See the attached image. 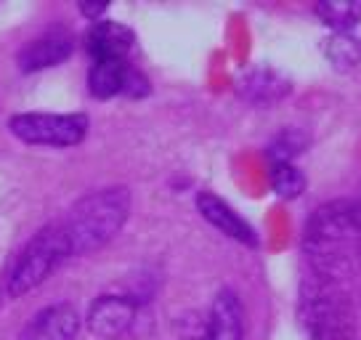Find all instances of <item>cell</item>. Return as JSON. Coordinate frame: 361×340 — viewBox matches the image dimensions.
<instances>
[{
	"label": "cell",
	"instance_id": "obj_2",
	"mask_svg": "<svg viewBox=\"0 0 361 340\" xmlns=\"http://www.w3.org/2000/svg\"><path fill=\"white\" fill-rule=\"evenodd\" d=\"M298 317L308 340H356L359 319L350 279L308 272L300 284Z\"/></svg>",
	"mask_w": 361,
	"mask_h": 340
},
{
	"label": "cell",
	"instance_id": "obj_10",
	"mask_svg": "<svg viewBox=\"0 0 361 340\" xmlns=\"http://www.w3.org/2000/svg\"><path fill=\"white\" fill-rule=\"evenodd\" d=\"M93 61H125L133 48V32L117 22H96L85 37Z\"/></svg>",
	"mask_w": 361,
	"mask_h": 340
},
{
	"label": "cell",
	"instance_id": "obj_5",
	"mask_svg": "<svg viewBox=\"0 0 361 340\" xmlns=\"http://www.w3.org/2000/svg\"><path fill=\"white\" fill-rule=\"evenodd\" d=\"M11 133L24 144L37 147H75L85 138L88 117L85 114H45L27 112L11 117Z\"/></svg>",
	"mask_w": 361,
	"mask_h": 340
},
{
	"label": "cell",
	"instance_id": "obj_13",
	"mask_svg": "<svg viewBox=\"0 0 361 340\" xmlns=\"http://www.w3.org/2000/svg\"><path fill=\"white\" fill-rule=\"evenodd\" d=\"M128 61H93L88 72V88L96 99H109L125 91L128 80Z\"/></svg>",
	"mask_w": 361,
	"mask_h": 340
},
{
	"label": "cell",
	"instance_id": "obj_9",
	"mask_svg": "<svg viewBox=\"0 0 361 340\" xmlns=\"http://www.w3.org/2000/svg\"><path fill=\"white\" fill-rule=\"evenodd\" d=\"M80 329V314L69 303L43 308L27 324L22 340H75Z\"/></svg>",
	"mask_w": 361,
	"mask_h": 340
},
{
	"label": "cell",
	"instance_id": "obj_3",
	"mask_svg": "<svg viewBox=\"0 0 361 340\" xmlns=\"http://www.w3.org/2000/svg\"><path fill=\"white\" fill-rule=\"evenodd\" d=\"M130 213V192L125 186H109L85 194L72 205L67 218L61 221L69 255H85L104 248L125 226Z\"/></svg>",
	"mask_w": 361,
	"mask_h": 340
},
{
	"label": "cell",
	"instance_id": "obj_1",
	"mask_svg": "<svg viewBox=\"0 0 361 340\" xmlns=\"http://www.w3.org/2000/svg\"><path fill=\"white\" fill-rule=\"evenodd\" d=\"M308 272L350 279L361 255V202L335 200L322 205L305 224Z\"/></svg>",
	"mask_w": 361,
	"mask_h": 340
},
{
	"label": "cell",
	"instance_id": "obj_7",
	"mask_svg": "<svg viewBox=\"0 0 361 340\" xmlns=\"http://www.w3.org/2000/svg\"><path fill=\"white\" fill-rule=\"evenodd\" d=\"M197 210L202 213V218L207 224H213L218 231H224L226 237L237 239L242 245H258L255 229L250 226L247 221L239 216L231 205L224 202L221 197H215L213 192L197 194Z\"/></svg>",
	"mask_w": 361,
	"mask_h": 340
},
{
	"label": "cell",
	"instance_id": "obj_18",
	"mask_svg": "<svg viewBox=\"0 0 361 340\" xmlns=\"http://www.w3.org/2000/svg\"><path fill=\"white\" fill-rule=\"evenodd\" d=\"M80 11L85 13L88 19H93V22H99V16L106 11V3H96V6H88V3H82V6H80Z\"/></svg>",
	"mask_w": 361,
	"mask_h": 340
},
{
	"label": "cell",
	"instance_id": "obj_16",
	"mask_svg": "<svg viewBox=\"0 0 361 340\" xmlns=\"http://www.w3.org/2000/svg\"><path fill=\"white\" fill-rule=\"evenodd\" d=\"M271 186L282 200H295L305 189V176L293 162H274L271 165Z\"/></svg>",
	"mask_w": 361,
	"mask_h": 340
},
{
	"label": "cell",
	"instance_id": "obj_8",
	"mask_svg": "<svg viewBox=\"0 0 361 340\" xmlns=\"http://www.w3.org/2000/svg\"><path fill=\"white\" fill-rule=\"evenodd\" d=\"M204 340H245V308L234 290H221L215 295Z\"/></svg>",
	"mask_w": 361,
	"mask_h": 340
},
{
	"label": "cell",
	"instance_id": "obj_14",
	"mask_svg": "<svg viewBox=\"0 0 361 340\" xmlns=\"http://www.w3.org/2000/svg\"><path fill=\"white\" fill-rule=\"evenodd\" d=\"M316 16L335 32H353L361 22L359 0H324L316 6Z\"/></svg>",
	"mask_w": 361,
	"mask_h": 340
},
{
	"label": "cell",
	"instance_id": "obj_17",
	"mask_svg": "<svg viewBox=\"0 0 361 340\" xmlns=\"http://www.w3.org/2000/svg\"><path fill=\"white\" fill-rule=\"evenodd\" d=\"M305 147V138L300 133H295V130H287L282 136L276 138L274 144L269 147V157H271V165L274 162H293Z\"/></svg>",
	"mask_w": 361,
	"mask_h": 340
},
{
	"label": "cell",
	"instance_id": "obj_11",
	"mask_svg": "<svg viewBox=\"0 0 361 340\" xmlns=\"http://www.w3.org/2000/svg\"><path fill=\"white\" fill-rule=\"evenodd\" d=\"M72 54V37L64 32H48L37 40H30L19 54V67L24 72H37V69L56 67L67 61Z\"/></svg>",
	"mask_w": 361,
	"mask_h": 340
},
{
	"label": "cell",
	"instance_id": "obj_15",
	"mask_svg": "<svg viewBox=\"0 0 361 340\" xmlns=\"http://www.w3.org/2000/svg\"><path fill=\"white\" fill-rule=\"evenodd\" d=\"M324 54L338 69H350L361 61V37L356 32H335L324 43Z\"/></svg>",
	"mask_w": 361,
	"mask_h": 340
},
{
	"label": "cell",
	"instance_id": "obj_6",
	"mask_svg": "<svg viewBox=\"0 0 361 340\" xmlns=\"http://www.w3.org/2000/svg\"><path fill=\"white\" fill-rule=\"evenodd\" d=\"M141 319V306L125 295H102L88 311V327L104 340H123L133 335Z\"/></svg>",
	"mask_w": 361,
	"mask_h": 340
},
{
	"label": "cell",
	"instance_id": "obj_12",
	"mask_svg": "<svg viewBox=\"0 0 361 340\" xmlns=\"http://www.w3.org/2000/svg\"><path fill=\"white\" fill-rule=\"evenodd\" d=\"M239 93L252 104H274L290 93V83L274 69H252L239 80Z\"/></svg>",
	"mask_w": 361,
	"mask_h": 340
},
{
	"label": "cell",
	"instance_id": "obj_4",
	"mask_svg": "<svg viewBox=\"0 0 361 340\" xmlns=\"http://www.w3.org/2000/svg\"><path fill=\"white\" fill-rule=\"evenodd\" d=\"M67 258L69 245L61 224H51V226L40 229L13 266L11 277H8V295L11 298L27 295L40 282H45Z\"/></svg>",
	"mask_w": 361,
	"mask_h": 340
}]
</instances>
